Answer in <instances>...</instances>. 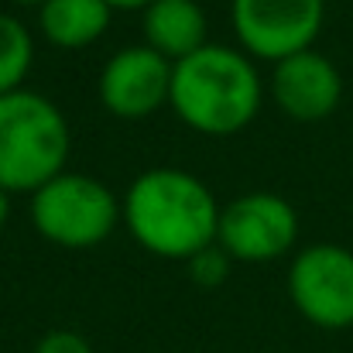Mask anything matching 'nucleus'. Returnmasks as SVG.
<instances>
[{
	"label": "nucleus",
	"mask_w": 353,
	"mask_h": 353,
	"mask_svg": "<svg viewBox=\"0 0 353 353\" xmlns=\"http://www.w3.org/2000/svg\"><path fill=\"white\" fill-rule=\"evenodd\" d=\"M220 210L223 206L199 175L158 165L127 185L120 199V223L151 257L185 264L192 254L216 243Z\"/></svg>",
	"instance_id": "1"
},
{
	"label": "nucleus",
	"mask_w": 353,
	"mask_h": 353,
	"mask_svg": "<svg viewBox=\"0 0 353 353\" xmlns=\"http://www.w3.org/2000/svg\"><path fill=\"white\" fill-rule=\"evenodd\" d=\"M264 103V83L243 48L203 45L199 52L172 62L168 107L185 127L206 137L243 130Z\"/></svg>",
	"instance_id": "2"
},
{
	"label": "nucleus",
	"mask_w": 353,
	"mask_h": 353,
	"mask_svg": "<svg viewBox=\"0 0 353 353\" xmlns=\"http://www.w3.org/2000/svg\"><path fill=\"white\" fill-rule=\"evenodd\" d=\"M72 151L69 120L48 97L17 90L0 97V189L34 192L65 172Z\"/></svg>",
	"instance_id": "3"
},
{
	"label": "nucleus",
	"mask_w": 353,
	"mask_h": 353,
	"mask_svg": "<svg viewBox=\"0 0 353 353\" xmlns=\"http://www.w3.org/2000/svg\"><path fill=\"white\" fill-rule=\"evenodd\" d=\"M31 223L55 247L90 250L117 230L120 199L107 182L65 168L31 192Z\"/></svg>",
	"instance_id": "4"
},
{
	"label": "nucleus",
	"mask_w": 353,
	"mask_h": 353,
	"mask_svg": "<svg viewBox=\"0 0 353 353\" xmlns=\"http://www.w3.org/2000/svg\"><path fill=\"white\" fill-rule=\"evenodd\" d=\"M288 299L319 330L353 326V250L343 243H309L288 264Z\"/></svg>",
	"instance_id": "5"
},
{
	"label": "nucleus",
	"mask_w": 353,
	"mask_h": 353,
	"mask_svg": "<svg viewBox=\"0 0 353 353\" xmlns=\"http://www.w3.org/2000/svg\"><path fill=\"white\" fill-rule=\"evenodd\" d=\"M216 243L234 264H271L299 243V213L278 192H243L220 210Z\"/></svg>",
	"instance_id": "6"
},
{
	"label": "nucleus",
	"mask_w": 353,
	"mask_h": 353,
	"mask_svg": "<svg viewBox=\"0 0 353 353\" xmlns=\"http://www.w3.org/2000/svg\"><path fill=\"white\" fill-rule=\"evenodd\" d=\"M326 21V0H230V24L250 59L281 62L316 48Z\"/></svg>",
	"instance_id": "7"
},
{
	"label": "nucleus",
	"mask_w": 353,
	"mask_h": 353,
	"mask_svg": "<svg viewBox=\"0 0 353 353\" xmlns=\"http://www.w3.org/2000/svg\"><path fill=\"white\" fill-rule=\"evenodd\" d=\"M100 103L117 120H148L161 107H168L172 93V62L154 48L127 45L114 52L97 79Z\"/></svg>",
	"instance_id": "8"
},
{
	"label": "nucleus",
	"mask_w": 353,
	"mask_h": 353,
	"mask_svg": "<svg viewBox=\"0 0 353 353\" xmlns=\"http://www.w3.org/2000/svg\"><path fill=\"white\" fill-rule=\"evenodd\" d=\"M271 100L295 123H319L333 117L343 100V76L330 55L319 48L295 52L271 69Z\"/></svg>",
	"instance_id": "9"
},
{
	"label": "nucleus",
	"mask_w": 353,
	"mask_h": 353,
	"mask_svg": "<svg viewBox=\"0 0 353 353\" xmlns=\"http://www.w3.org/2000/svg\"><path fill=\"white\" fill-rule=\"evenodd\" d=\"M141 24L144 45L168 62H179L210 45V21L199 0H151L141 10Z\"/></svg>",
	"instance_id": "10"
},
{
	"label": "nucleus",
	"mask_w": 353,
	"mask_h": 353,
	"mask_svg": "<svg viewBox=\"0 0 353 353\" xmlns=\"http://www.w3.org/2000/svg\"><path fill=\"white\" fill-rule=\"evenodd\" d=\"M114 14L107 0H45L38 7V31L48 45L76 52L97 45L110 31Z\"/></svg>",
	"instance_id": "11"
},
{
	"label": "nucleus",
	"mask_w": 353,
	"mask_h": 353,
	"mask_svg": "<svg viewBox=\"0 0 353 353\" xmlns=\"http://www.w3.org/2000/svg\"><path fill=\"white\" fill-rule=\"evenodd\" d=\"M34 65V38L28 24L0 10V97L24 90Z\"/></svg>",
	"instance_id": "12"
},
{
	"label": "nucleus",
	"mask_w": 353,
	"mask_h": 353,
	"mask_svg": "<svg viewBox=\"0 0 353 353\" xmlns=\"http://www.w3.org/2000/svg\"><path fill=\"white\" fill-rule=\"evenodd\" d=\"M185 268H189V278H192L196 285H203V288H216V285H223V281L230 278L234 261H230V254H227L220 243H210L206 250L192 254V257L185 261Z\"/></svg>",
	"instance_id": "13"
},
{
	"label": "nucleus",
	"mask_w": 353,
	"mask_h": 353,
	"mask_svg": "<svg viewBox=\"0 0 353 353\" xmlns=\"http://www.w3.org/2000/svg\"><path fill=\"white\" fill-rule=\"evenodd\" d=\"M31 353H93L90 340L76 330H48Z\"/></svg>",
	"instance_id": "14"
},
{
	"label": "nucleus",
	"mask_w": 353,
	"mask_h": 353,
	"mask_svg": "<svg viewBox=\"0 0 353 353\" xmlns=\"http://www.w3.org/2000/svg\"><path fill=\"white\" fill-rule=\"evenodd\" d=\"M114 10H144L151 0H107Z\"/></svg>",
	"instance_id": "15"
},
{
	"label": "nucleus",
	"mask_w": 353,
	"mask_h": 353,
	"mask_svg": "<svg viewBox=\"0 0 353 353\" xmlns=\"http://www.w3.org/2000/svg\"><path fill=\"white\" fill-rule=\"evenodd\" d=\"M7 220H10V192L0 189V230L7 227Z\"/></svg>",
	"instance_id": "16"
},
{
	"label": "nucleus",
	"mask_w": 353,
	"mask_h": 353,
	"mask_svg": "<svg viewBox=\"0 0 353 353\" xmlns=\"http://www.w3.org/2000/svg\"><path fill=\"white\" fill-rule=\"evenodd\" d=\"M14 3H17V7H34V10H38L45 0H14Z\"/></svg>",
	"instance_id": "17"
}]
</instances>
